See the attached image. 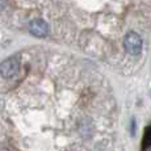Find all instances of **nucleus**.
<instances>
[{
	"mask_svg": "<svg viewBox=\"0 0 151 151\" xmlns=\"http://www.w3.org/2000/svg\"><path fill=\"white\" fill-rule=\"evenodd\" d=\"M0 151H9V150H7V149H3V150H0Z\"/></svg>",
	"mask_w": 151,
	"mask_h": 151,
	"instance_id": "20e7f679",
	"label": "nucleus"
},
{
	"mask_svg": "<svg viewBox=\"0 0 151 151\" xmlns=\"http://www.w3.org/2000/svg\"><path fill=\"white\" fill-rule=\"evenodd\" d=\"M124 47L130 55H138L142 51V38L135 32H130L125 36Z\"/></svg>",
	"mask_w": 151,
	"mask_h": 151,
	"instance_id": "f257e3e1",
	"label": "nucleus"
},
{
	"mask_svg": "<svg viewBox=\"0 0 151 151\" xmlns=\"http://www.w3.org/2000/svg\"><path fill=\"white\" fill-rule=\"evenodd\" d=\"M28 29L30 34L38 38H43L49 34V24L43 19H33L28 24Z\"/></svg>",
	"mask_w": 151,
	"mask_h": 151,
	"instance_id": "7ed1b4c3",
	"label": "nucleus"
},
{
	"mask_svg": "<svg viewBox=\"0 0 151 151\" xmlns=\"http://www.w3.org/2000/svg\"><path fill=\"white\" fill-rule=\"evenodd\" d=\"M19 70H20V60L16 57L8 58L4 62L0 63V75L4 79H11V78L16 76Z\"/></svg>",
	"mask_w": 151,
	"mask_h": 151,
	"instance_id": "f03ea898",
	"label": "nucleus"
}]
</instances>
